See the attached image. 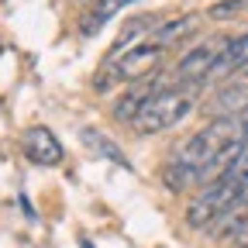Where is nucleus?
Returning a JSON list of instances; mask_svg holds the SVG:
<instances>
[{
  "label": "nucleus",
  "instance_id": "1",
  "mask_svg": "<svg viewBox=\"0 0 248 248\" xmlns=\"http://www.w3.org/2000/svg\"><path fill=\"white\" fill-rule=\"evenodd\" d=\"M241 124L238 117H217L207 128H200L190 141H183L169 162V186L183 190V186H193L210 179L217 169H224L228 159L234 155V148L241 145Z\"/></svg>",
  "mask_w": 248,
  "mask_h": 248
},
{
  "label": "nucleus",
  "instance_id": "2",
  "mask_svg": "<svg viewBox=\"0 0 248 248\" xmlns=\"http://www.w3.org/2000/svg\"><path fill=\"white\" fill-rule=\"evenodd\" d=\"M245 203H248V183L217 176L214 183L203 186L200 197L190 203V210H186V221H190V228H210V224L224 221L228 214H234V210L245 207Z\"/></svg>",
  "mask_w": 248,
  "mask_h": 248
},
{
  "label": "nucleus",
  "instance_id": "3",
  "mask_svg": "<svg viewBox=\"0 0 248 248\" xmlns=\"http://www.w3.org/2000/svg\"><path fill=\"white\" fill-rule=\"evenodd\" d=\"M193 97H197V86L190 83H176V86H162L155 90L148 104L138 114V131L141 135H155V131H166L172 124H179L186 114L193 110Z\"/></svg>",
  "mask_w": 248,
  "mask_h": 248
},
{
  "label": "nucleus",
  "instance_id": "4",
  "mask_svg": "<svg viewBox=\"0 0 248 248\" xmlns=\"http://www.w3.org/2000/svg\"><path fill=\"white\" fill-rule=\"evenodd\" d=\"M159 62H162V48H159V45H152V42H145V45H131L128 52H121V55L110 62V66H107V73L97 79V86L141 79L145 73L159 69Z\"/></svg>",
  "mask_w": 248,
  "mask_h": 248
},
{
  "label": "nucleus",
  "instance_id": "5",
  "mask_svg": "<svg viewBox=\"0 0 248 248\" xmlns=\"http://www.w3.org/2000/svg\"><path fill=\"white\" fill-rule=\"evenodd\" d=\"M221 48H224V38L197 42L190 52L176 62V79L179 83H190V86H197L200 79H210L214 69H217V59H221Z\"/></svg>",
  "mask_w": 248,
  "mask_h": 248
},
{
  "label": "nucleus",
  "instance_id": "6",
  "mask_svg": "<svg viewBox=\"0 0 248 248\" xmlns=\"http://www.w3.org/2000/svg\"><path fill=\"white\" fill-rule=\"evenodd\" d=\"M21 145H24V152H28V159L38 162V166H59V162H62V145H59V138H55L48 128H42V124L28 128L24 138H21Z\"/></svg>",
  "mask_w": 248,
  "mask_h": 248
},
{
  "label": "nucleus",
  "instance_id": "7",
  "mask_svg": "<svg viewBox=\"0 0 248 248\" xmlns=\"http://www.w3.org/2000/svg\"><path fill=\"white\" fill-rule=\"evenodd\" d=\"M193 31H197V14H176V17H166V21L155 24L152 35H148V42L159 45V48H166V45L183 42L186 35H193Z\"/></svg>",
  "mask_w": 248,
  "mask_h": 248
},
{
  "label": "nucleus",
  "instance_id": "8",
  "mask_svg": "<svg viewBox=\"0 0 248 248\" xmlns=\"http://www.w3.org/2000/svg\"><path fill=\"white\" fill-rule=\"evenodd\" d=\"M245 66H248V31L224 38V48H221V59H217L214 76H231V73H238Z\"/></svg>",
  "mask_w": 248,
  "mask_h": 248
},
{
  "label": "nucleus",
  "instance_id": "9",
  "mask_svg": "<svg viewBox=\"0 0 248 248\" xmlns=\"http://www.w3.org/2000/svg\"><path fill=\"white\" fill-rule=\"evenodd\" d=\"M83 141H86L93 152H97L100 159H110V162H117V166H124V169H131V162L124 159L121 148H117V145H114V141H110L100 128H86V131H83Z\"/></svg>",
  "mask_w": 248,
  "mask_h": 248
},
{
  "label": "nucleus",
  "instance_id": "10",
  "mask_svg": "<svg viewBox=\"0 0 248 248\" xmlns=\"http://www.w3.org/2000/svg\"><path fill=\"white\" fill-rule=\"evenodd\" d=\"M148 97H152L148 90H131L124 100H117L114 117H117V121H124V124H135V121H138V114H141V107L148 104Z\"/></svg>",
  "mask_w": 248,
  "mask_h": 248
},
{
  "label": "nucleus",
  "instance_id": "11",
  "mask_svg": "<svg viewBox=\"0 0 248 248\" xmlns=\"http://www.w3.org/2000/svg\"><path fill=\"white\" fill-rule=\"evenodd\" d=\"M128 4H135V0H100V4L90 11V17L83 21V31H97L104 21H110L121 7H128Z\"/></svg>",
  "mask_w": 248,
  "mask_h": 248
},
{
  "label": "nucleus",
  "instance_id": "12",
  "mask_svg": "<svg viewBox=\"0 0 248 248\" xmlns=\"http://www.w3.org/2000/svg\"><path fill=\"white\" fill-rule=\"evenodd\" d=\"M221 176L238 179V183H248V141H241V145L234 148V155L228 159V166L221 169Z\"/></svg>",
  "mask_w": 248,
  "mask_h": 248
}]
</instances>
